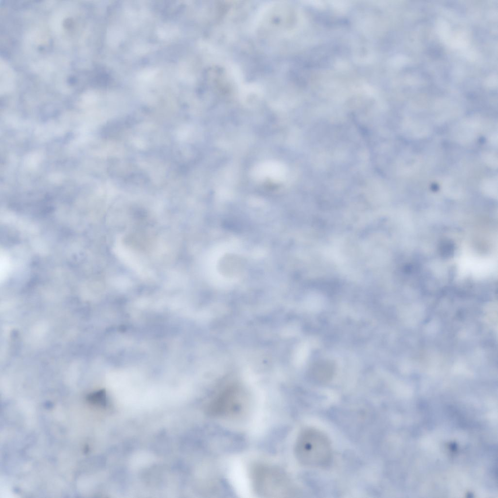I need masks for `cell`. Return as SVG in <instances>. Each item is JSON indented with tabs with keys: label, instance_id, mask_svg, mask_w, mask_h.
<instances>
[{
	"label": "cell",
	"instance_id": "1",
	"mask_svg": "<svg viewBox=\"0 0 498 498\" xmlns=\"http://www.w3.org/2000/svg\"><path fill=\"white\" fill-rule=\"evenodd\" d=\"M295 454L302 465L321 468L329 465L332 458V448L329 438L321 431L307 428L298 436Z\"/></svg>",
	"mask_w": 498,
	"mask_h": 498
},
{
	"label": "cell",
	"instance_id": "2",
	"mask_svg": "<svg viewBox=\"0 0 498 498\" xmlns=\"http://www.w3.org/2000/svg\"><path fill=\"white\" fill-rule=\"evenodd\" d=\"M250 474L253 488L260 497L287 498L296 494L289 477L276 466L257 463L251 467Z\"/></svg>",
	"mask_w": 498,
	"mask_h": 498
},
{
	"label": "cell",
	"instance_id": "3",
	"mask_svg": "<svg viewBox=\"0 0 498 498\" xmlns=\"http://www.w3.org/2000/svg\"><path fill=\"white\" fill-rule=\"evenodd\" d=\"M248 400L238 387L229 386L217 392L206 407L208 414L216 418L233 419L245 414Z\"/></svg>",
	"mask_w": 498,
	"mask_h": 498
}]
</instances>
